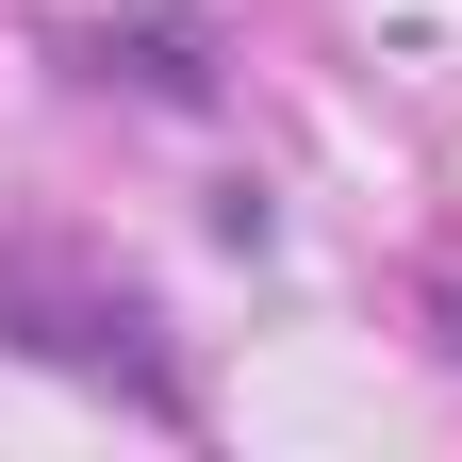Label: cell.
I'll return each mask as SVG.
<instances>
[{"instance_id": "1", "label": "cell", "mask_w": 462, "mask_h": 462, "mask_svg": "<svg viewBox=\"0 0 462 462\" xmlns=\"http://www.w3.org/2000/svg\"><path fill=\"white\" fill-rule=\"evenodd\" d=\"M0 346H17V364H50V380H83V396H133L149 430L199 413L182 346H165V298H149V281L67 264V248H0Z\"/></svg>"}, {"instance_id": "3", "label": "cell", "mask_w": 462, "mask_h": 462, "mask_svg": "<svg viewBox=\"0 0 462 462\" xmlns=\"http://www.w3.org/2000/svg\"><path fill=\"white\" fill-rule=\"evenodd\" d=\"M215 248L264 264V248H281V199H264V182H215Z\"/></svg>"}, {"instance_id": "2", "label": "cell", "mask_w": 462, "mask_h": 462, "mask_svg": "<svg viewBox=\"0 0 462 462\" xmlns=\"http://www.w3.org/2000/svg\"><path fill=\"white\" fill-rule=\"evenodd\" d=\"M67 67H83L99 99H149V116H215V33H199V17H99V33H67Z\"/></svg>"}]
</instances>
